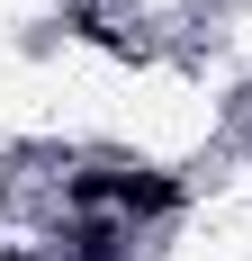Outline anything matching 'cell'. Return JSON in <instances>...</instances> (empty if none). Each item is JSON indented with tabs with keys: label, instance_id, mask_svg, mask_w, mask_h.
<instances>
[{
	"label": "cell",
	"instance_id": "2",
	"mask_svg": "<svg viewBox=\"0 0 252 261\" xmlns=\"http://www.w3.org/2000/svg\"><path fill=\"white\" fill-rule=\"evenodd\" d=\"M72 261H126V234H117V225H81V234H72Z\"/></svg>",
	"mask_w": 252,
	"mask_h": 261
},
{
	"label": "cell",
	"instance_id": "1",
	"mask_svg": "<svg viewBox=\"0 0 252 261\" xmlns=\"http://www.w3.org/2000/svg\"><path fill=\"white\" fill-rule=\"evenodd\" d=\"M72 198H81V207H126V216H162V207H180V189L162 180V171H81Z\"/></svg>",
	"mask_w": 252,
	"mask_h": 261
}]
</instances>
